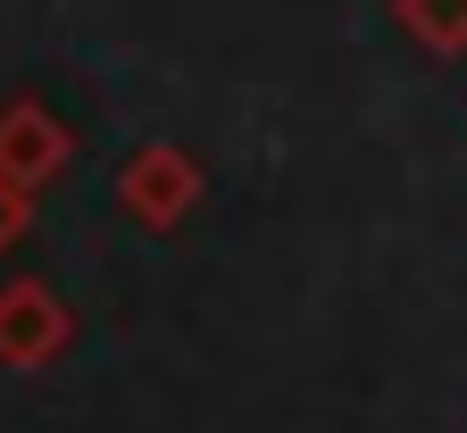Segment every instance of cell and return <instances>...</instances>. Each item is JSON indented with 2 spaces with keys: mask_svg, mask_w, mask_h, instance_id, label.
Returning <instances> with one entry per match:
<instances>
[{
  "mask_svg": "<svg viewBox=\"0 0 467 433\" xmlns=\"http://www.w3.org/2000/svg\"><path fill=\"white\" fill-rule=\"evenodd\" d=\"M117 192H126V209H134L142 225H175V217L192 209L201 175H192V159L175 150V142H150V150H134V159H126V175H117Z\"/></svg>",
  "mask_w": 467,
  "mask_h": 433,
  "instance_id": "1",
  "label": "cell"
},
{
  "mask_svg": "<svg viewBox=\"0 0 467 433\" xmlns=\"http://www.w3.org/2000/svg\"><path fill=\"white\" fill-rule=\"evenodd\" d=\"M67 167V134H58V117L17 100L0 108V183H17V192H42V183Z\"/></svg>",
  "mask_w": 467,
  "mask_h": 433,
  "instance_id": "2",
  "label": "cell"
},
{
  "mask_svg": "<svg viewBox=\"0 0 467 433\" xmlns=\"http://www.w3.org/2000/svg\"><path fill=\"white\" fill-rule=\"evenodd\" d=\"M58 334H67V317H58V300L42 284H9V292H0V358H17V366L50 358Z\"/></svg>",
  "mask_w": 467,
  "mask_h": 433,
  "instance_id": "3",
  "label": "cell"
},
{
  "mask_svg": "<svg viewBox=\"0 0 467 433\" xmlns=\"http://www.w3.org/2000/svg\"><path fill=\"white\" fill-rule=\"evenodd\" d=\"M400 26L426 50H467V0H400Z\"/></svg>",
  "mask_w": 467,
  "mask_h": 433,
  "instance_id": "4",
  "label": "cell"
},
{
  "mask_svg": "<svg viewBox=\"0 0 467 433\" xmlns=\"http://www.w3.org/2000/svg\"><path fill=\"white\" fill-rule=\"evenodd\" d=\"M17 217H26V192H17V183H0V242L17 233Z\"/></svg>",
  "mask_w": 467,
  "mask_h": 433,
  "instance_id": "5",
  "label": "cell"
}]
</instances>
